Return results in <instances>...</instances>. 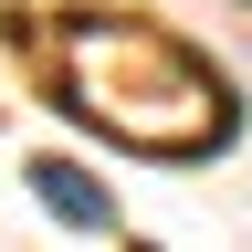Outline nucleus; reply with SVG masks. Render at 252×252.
I'll list each match as a JSON object with an SVG mask.
<instances>
[{
  "label": "nucleus",
  "mask_w": 252,
  "mask_h": 252,
  "mask_svg": "<svg viewBox=\"0 0 252 252\" xmlns=\"http://www.w3.org/2000/svg\"><path fill=\"white\" fill-rule=\"evenodd\" d=\"M53 94L84 126H105V137L168 158V168H189V158H210L220 137H231L220 74L189 42H168L158 21H105V11L53 21Z\"/></svg>",
  "instance_id": "obj_1"
},
{
  "label": "nucleus",
  "mask_w": 252,
  "mask_h": 252,
  "mask_svg": "<svg viewBox=\"0 0 252 252\" xmlns=\"http://www.w3.org/2000/svg\"><path fill=\"white\" fill-rule=\"evenodd\" d=\"M21 189H32V200L63 220V231H94V242L126 220V210H116V189H105V179H84L74 158H32V168H21Z\"/></svg>",
  "instance_id": "obj_2"
}]
</instances>
